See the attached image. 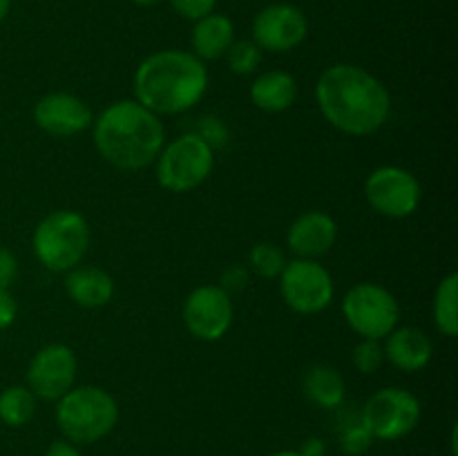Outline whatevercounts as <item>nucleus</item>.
Here are the masks:
<instances>
[{
    "label": "nucleus",
    "mask_w": 458,
    "mask_h": 456,
    "mask_svg": "<svg viewBox=\"0 0 458 456\" xmlns=\"http://www.w3.org/2000/svg\"><path fill=\"white\" fill-rule=\"evenodd\" d=\"M316 98L325 119L352 137H367L383 128L392 112L387 88L367 70L338 63L322 72Z\"/></svg>",
    "instance_id": "1"
},
{
    "label": "nucleus",
    "mask_w": 458,
    "mask_h": 456,
    "mask_svg": "<svg viewBox=\"0 0 458 456\" xmlns=\"http://www.w3.org/2000/svg\"><path fill=\"white\" fill-rule=\"evenodd\" d=\"M208 70L204 61L182 49H164L143 58L134 72L137 103L159 114H182L204 98Z\"/></svg>",
    "instance_id": "2"
},
{
    "label": "nucleus",
    "mask_w": 458,
    "mask_h": 456,
    "mask_svg": "<svg viewBox=\"0 0 458 456\" xmlns=\"http://www.w3.org/2000/svg\"><path fill=\"white\" fill-rule=\"evenodd\" d=\"M92 125L98 155L121 170L146 168L164 148V123L137 101L112 103Z\"/></svg>",
    "instance_id": "3"
},
{
    "label": "nucleus",
    "mask_w": 458,
    "mask_h": 456,
    "mask_svg": "<svg viewBox=\"0 0 458 456\" xmlns=\"http://www.w3.org/2000/svg\"><path fill=\"white\" fill-rule=\"evenodd\" d=\"M119 405L110 392L94 384L72 387L56 401V425L70 443L89 445L114 429Z\"/></svg>",
    "instance_id": "4"
},
{
    "label": "nucleus",
    "mask_w": 458,
    "mask_h": 456,
    "mask_svg": "<svg viewBox=\"0 0 458 456\" xmlns=\"http://www.w3.org/2000/svg\"><path fill=\"white\" fill-rule=\"evenodd\" d=\"M31 246L45 268L54 273L79 266L89 246V226L76 210H54L38 222Z\"/></svg>",
    "instance_id": "5"
},
{
    "label": "nucleus",
    "mask_w": 458,
    "mask_h": 456,
    "mask_svg": "<svg viewBox=\"0 0 458 456\" xmlns=\"http://www.w3.org/2000/svg\"><path fill=\"white\" fill-rule=\"evenodd\" d=\"M213 146L199 134H182L157 156V179L170 192H191L210 177Z\"/></svg>",
    "instance_id": "6"
},
{
    "label": "nucleus",
    "mask_w": 458,
    "mask_h": 456,
    "mask_svg": "<svg viewBox=\"0 0 458 456\" xmlns=\"http://www.w3.org/2000/svg\"><path fill=\"white\" fill-rule=\"evenodd\" d=\"M343 316L360 338L383 340L396 329L401 307L385 286L374 284V282H360L344 295Z\"/></svg>",
    "instance_id": "7"
},
{
    "label": "nucleus",
    "mask_w": 458,
    "mask_h": 456,
    "mask_svg": "<svg viewBox=\"0 0 458 456\" xmlns=\"http://www.w3.org/2000/svg\"><path fill=\"white\" fill-rule=\"evenodd\" d=\"M423 416L420 401L403 387L376 392L360 410V420L378 441H398L414 432Z\"/></svg>",
    "instance_id": "8"
},
{
    "label": "nucleus",
    "mask_w": 458,
    "mask_h": 456,
    "mask_svg": "<svg viewBox=\"0 0 458 456\" xmlns=\"http://www.w3.org/2000/svg\"><path fill=\"white\" fill-rule=\"evenodd\" d=\"M280 291L289 308L302 316L325 311L334 300V280L329 271L316 259H293L286 262L280 273Z\"/></svg>",
    "instance_id": "9"
},
{
    "label": "nucleus",
    "mask_w": 458,
    "mask_h": 456,
    "mask_svg": "<svg viewBox=\"0 0 458 456\" xmlns=\"http://www.w3.org/2000/svg\"><path fill=\"white\" fill-rule=\"evenodd\" d=\"M365 197L378 215L403 219L419 210L423 190H420L419 179L410 170L398 168V165H383L367 177Z\"/></svg>",
    "instance_id": "10"
},
{
    "label": "nucleus",
    "mask_w": 458,
    "mask_h": 456,
    "mask_svg": "<svg viewBox=\"0 0 458 456\" xmlns=\"http://www.w3.org/2000/svg\"><path fill=\"white\" fill-rule=\"evenodd\" d=\"M183 325L197 340H222L233 325V302L228 291L213 284L197 286L183 302Z\"/></svg>",
    "instance_id": "11"
},
{
    "label": "nucleus",
    "mask_w": 458,
    "mask_h": 456,
    "mask_svg": "<svg viewBox=\"0 0 458 456\" xmlns=\"http://www.w3.org/2000/svg\"><path fill=\"white\" fill-rule=\"evenodd\" d=\"M76 356L65 344H47L34 353L27 369V384L36 398L58 401L76 380Z\"/></svg>",
    "instance_id": "12"
},
{
    "label": "nucleus",
    "mask_w": 458,
    "mask_h": 456,
    "mask_svg": "<svg viewBox=\"0 0 458 456\" xmlns=\"http://www.w3.org/2000/svg\"><path fill=\"white\" fill-rule=\"evenodd\" d=\"M307 18L293 4H268L255 16L253 40L267 52H289L307 38Z\"/></svg>",
    "instance_id": "13"
},
{
    "label": "nucleus",
    "mask_w": 458,
    "mask_h": 456,
    "mask_svg": "<svg viewBox=\"0 0 458 456\" xmlns=\"http://www.w3.org/2000/svg\"><path fill=\"white\" fill-rule=\"evenodd\" d=\"M34 121L43 132L52 137H74L92 125V110L83 98L74 94H45L34 106Z\"/></svg>",
    "instance_id": "14"
},
{
    "label": "nucleus",
    "mask_w": 458,
    "mask_h": 456,
    "mask_svg": "<svg viewBox=\"0 0 458 456\" xmlns=\"http://www.w3.org/2000/svg\"><path fill=\"white\" fill-rule=\"evenodd\" d=\"M338 237V224L322 210H309L300 215L289 228V249L302 259H316L329 253Z\"/></svg>",
    "instance_id": "15"
},
{
    "label": "nucleus",
    "mask_w": 458,
    "mask_h": 456,
    "mask_svg": "<svg viewBox=\"0 0 458 456\" xmlns=\"http://www.w3.org/2000/svg\"><path fill=\"white\" fill-rule=\"evenodd\" d=\"M432 342L416 326L394 329L387 335V344H385V360H389L394 367H398L401 371H407V374L425 369L429 365V360H432Z\"/></svg>",
    "instance_id": "16"
},
{
    "label": "nucleus",
    "mask_w": 458,
    "mask_h": 456,
    "mask_svg": "<svg viewBox=\"0 0 458 456\" xmlns=\"http://www.w3.org/2000/svg\"><path fill=\"white\" fill-rule=\"evenodd\" d=\"M65 291L79 307L98 308L114 295V280L97 266H74L65 277Z\"/></svg>",
    "instance_id": "17"
},
{
    "label": "nucleus",
    "mask_w": 458,
    "mask_h": 456,
    "mask_svg": "<svg viewBox=\"0 0 458 456\" xmlns=\"http://www.w3.org/2000/svg\"><path fill=\"white\" fill-rule=\"evenodd\" d=\"M233 40H235V27H233L231 18L222 16V13H208L192 27L191 43L199 61H217V58L226 56Z\"/></svg>",
    "instance_id": "18"
},
{
    "label": "nucleus",
    "mask_w": 458,
    "mask_h": 456,
    "mask_svg": "<svg viewBox=\"0 0 458 456\" xmlns=\"http://www.w3.org/2000/svg\"><path fill=\"white\" fill-rule=\"evenodd\" d=\"M298 98V83L291 74L280 70L264 72L250 85V101L264 112H284Z\"/></svg>",
    "instance_id": "19"
},
{
    "label": "nucleus",
    "mask_w": 458,
    "mask_h": 456,
    "mask_svg": "<svg viewBox=\"0 0 458 456\" xmlns=\"http://www.w3.org/2000/svg\"><path fill=\"white\" fill-rule=\"evenodd\" d=\"M304 396L322 410H338L344 402V380L331 365H311L302 378Z\"/></svg>",
    "instance_id": "20"
},
{
    "label": "nucleus",
    "mask_w": 458,
    "mask_h": 456,
    "mask_svg": "<svg viewBox=\"0 0 458 456\" xmlns=\"http://www.w3.org/2000/svg\"><path fill=\"white\" fill-rule=\"evenodd\" d=\"M434 325L447 338L458 335V275L450 273L434 293Z\"/></svg>",
    "instance_id": "21"
},
{
    "label": "nucleus",
    "mask_w": 458,
    "mask_h": 456,
    "mask_svg": "<svg viewBox=\"0 0 458 456\" xmlns=\"http://www.w3.org/2000/svg\"><path fill=\"white\" fill-rule=\"evenodd\" d=\"M36 414V396L30 387L13 384L0 392V420L9 427H22Z\"/></svg>",
    "instance_id": "22"
},
{
    "label": "nucleus",
    "mask_w": 458,
    "mask_h": 456,
    "mask_svg": "<svg viewBox=\"0 0 458 456\" xmlns=\"http://www.w3.org/2000/svg\"><path fill=\"white\" fill-rule=\"evenodd\" d=\"M249 264L259 277L273 280V277H280V273L284 271L286 259L284 253L276 244H271V241H259V244H255L250 249Z\"/></svg>",
    "instance_id": "23"
},
{
    "label": "nucleus",
    "mask_w": 458,
    "mask_h": 456,
    "mask_svg": "<svg viewBox=\"0 0 458 456\" xmlns=\"http://www.w3.org/2000/svg\"><path fill=\"white\" fill-rule=\"evenodd\" d=\"M226 61L231 72L240 76H249L258 70L262 61V49L255 45V40H233L226 52Z\"/></svg>",
    "instance_id": "24"
},
{
    "label": "nucleus",
    "mask_w": 458,
    "mask_h": 456,
    "mask_svg": "<svg viewBox=\"0 0 458 456\" xmlns=\"http://www.w3.org/2000/svg\"><path fill=\"white\" fill-rule=\"evenodd\" d=\"M371 434L367 432V427L362 425L360 414H358L356 420H349V423L343 425L340 429V447H343L344 454L349 456H360L365 454L371 447Z\"/></svg>",
    "instance_id": "25"
},
{
    "label": "nucleus",
    "mask_w": 458,
    "mask_h": 456,
    "mask_svg": "<svg viewBox=\"0 0 458 456\" xmlns=\"http://www.w3.org/2000/svg\"><path fill=\"white\" fill-rule=\"evenodd\" d=\"M352 360L360 374H376L385 362V347L380 344V340L362 338L360 342L353 347Z\"/></svg>",
    "instance_id": "26"
},
{
    "label": "nucleus",
    "mask_w": 458,
    "mask_h": 456,
    "mask_svg": "<svg viewBox=\"0 0 458 456\" xmlns=\"http://www.w3.org/2000/svg\"><path fill=\"white\" fill-rule=\"evenodd\" d=\"M170 4H173V9L182 18L197 22L199 18L213 13L217 0H170Z\"/></svg>",
    "instance_id": "27"
},
{
    "label": "nucleus",
    "mask_w": 458,
    "mask_h": 456,
    "mask_svg": "<svg viewBox=\"0 0 458 456\" xmlns=\"http://www.w3.org/2000/svg\"><path fill=\"white\" fill-rule=\"evenodd\" d=\"M18 275L16 255L9 249L0 246V291H7Z\"/></svg>",
    "instance_id": "28"
},
{
    "label": "nucleus",
    "mask_w": 458,
    "mask_h": 456,
    "mask_svg": "<svg viewBox=\"0 0 458 456\" xmlns=\"http://www.w3.org/2000/svg\"><path fill=\"white\" fill-rule=\"evenodd\" d=\"M16 313H18V307H16V300L12 298V293H9V291H0V331L13 325Z\"/></svg>",
    "instance_id": "29"
},
{
    "label": "nucleus",
    "mask_w": 458,
    "mask_h": 456,
    "mask_svg": "<svg viewBox=\"0 0 458 456\" xmlns=\"http://www.w3.org/2000/svg\"><path fill=\"white\" fill-rule=\"evenodd\" d=\"M45 456H81V452L74 443L63 438V441H54L52 445L47 447V452H45Z\"/></svg>",
    "instance_id": "30"
},
{
    "label": "nucleus",
    "mask_w": 458,
    "mask_h": 456,
    "mask_svg": "<svg viewBox=\"0 0 458 456\" xmlns=\"http://www.w3.org/2000/svg\"><path fill=\"white\" fill-rule=\"evenodd\" d=\"M300 454L302 456H325V443H322L320 438H309V441L304 443L302 450H300Z\"/></svg>",
    "instance_id": "31"
},
{
    "label": "nucleus",
    "mask_w": 458,
    "mask_h": 456,
    "mask_svg": "<svg viewBox=\"0 0 458 456\" xmlns=\"http://www.w3.org/2000/svg\"><path fill=\"white\" fill-rule=\"evenodd\" d=\"M9 9H12V0H0V22L9 16Z\"/></svg>",
    "instance_id": "32"
},
{
    "label": "nucleus",
    "mask_w": 458,
    "mask_h": 456,
    "mask_svg": "<svg viewBox=\"0 0 458 456\" xmlns=\"http://www.w3.org/2000/svg\"><path fill=\"white\" fill-rule=\"evenodd\" d=\"M134 4H141V7H155V4H159L161 0H132Z\"/></svg>",
    "instance_id": "33"
},
{
    "label": "nucleus",
    "mask_w": 458,
    "mask_h": 456,
    "mask_svg": "<svg viewBox=\"0 0 458 456\" xmlns=\"http://www.w3.org/2000/svg\"><path fill=\"white\" fill-rule=\"evenodd\" d=\"M271 456H302L300 452H293V450H284V452H276V454Z\"/></svg>",
    "instance_id": "34"
}]
</instances>
